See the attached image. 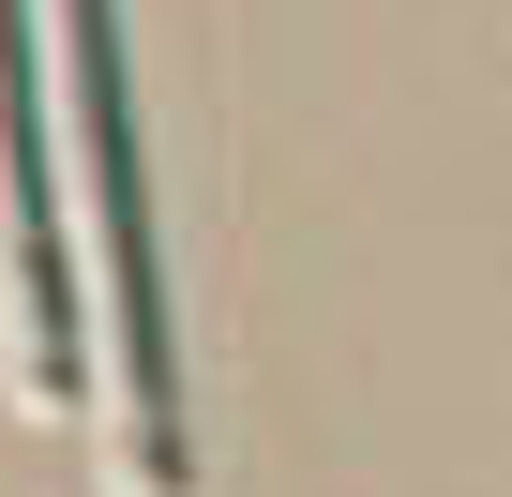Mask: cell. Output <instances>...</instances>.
<instances>
[{
    "label": "cell",
    "instance_id": "obj_1",
    "mask_svg": "<svg viewBox=\"0 0 512 497\" xmlns=\"http://www.w3.org/2000/svg\"><path fill=\"white\" fill-rule=\"evenodd\" d=\"M61 61H76V166H91V211H106V302H121V422H136V467L181 482V407H166V272H151V181H136V121H121V31L106 0H61Z\"/></svg>",
    "mask_w": 512,
    "mask_h": 497
},
{
    "label": "cell",
    "instance_id": "obj_2",
    "mask_svg": "<svg viewBox=\"0 0 512 497\" xmlns=\"http://www.w3.org/2000/svg\"><path fill=\"white\" fill-rule=\"evenodd\" d=\"M0 241H16V362L31 392H91L76 257H61V181H46V91H31V0H0Z\"/></svg>",
    "mask_w": 512,
    "mask_h": 497
}]
</instances>
